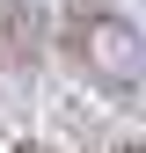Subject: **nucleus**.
I'll use <instances>...</instances> for the list:
<instances>
[{"mask_svg": "<svg viewBox=\"0 0 146 153\" xmlns=\"http://www.w3.org/2000/svg\"><path fill=\"white\" fill-rule=\"evenodd\" d=\"M59 51L102 95H139V80H146V36H139V22L117 15V7H102V0H73L59 15Z\"/></svg>", "mask_w": 146, "mask_h": 153, "instance_id": "f257e3e1", "label": "nucleus"}, {"mask_svg": "<svg viewBox=\"0 0 146 153\" xmlns=\"http://www.w3.org/2000/svg\"><path fill=\"white\" fill-rule=\"evenodd\" d=\"M36 59V22L22 0H0V66H29Z\"/></svg>", "mask_w": 146, "mask_h": 153, "instance_id": "f03ea898", "label": "nucleus"}, {"mask_svg": "<svg viewBox=\"0 0 146 153\" xmlns=\"http://www.w3.org/2000/svg\"><path fill=\"white\" fill-rule=\"evenodd\" d=\"M15 153H51V146H15Z\"/></svg>", "mask_w": 146, "mask_h": 153, "instance_id": "7ed1b4c3", "label": "nucleus"}, {"mask_svg": "<svg viewBox=\"0 0 146 153\" xmlns=\"http://www.w3.org/2000/svg\"><path fill=\"white\" fill-rule=\"evenodd\" d=\"M117 153H139V146H117Z\"/></svg>", "mask_w": 146, "mask_h": 153, "instance_id": "20e7f679", "label": "nucleus"}]
</instances>
